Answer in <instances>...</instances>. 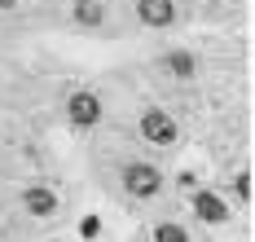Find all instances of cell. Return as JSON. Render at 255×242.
I'll return each instance as SVG.
<instances>
[{
	"label": "cell",
	"instance_id": "12",
	"mask_svg": "<svg viewBox=\"0 0 255 242\" xmlns=\"http://www.w3.org/2000/svg\"><path fill=\"white\" fill-rule=\"evenodd\" d=\"M13 4H18V0H0V9H13Z\"/></svg>",
	"mask_w": 255,
	"mask_h": 242
},
{
	"label": "cell",
	"instance_id": "9",
	"mask_svg": "<svg viewBox=\"0 0 255 242\" xmlns=\"http://www.w3.org/2000/svg\"><path fill=\"white\" fill-rule=\"evenodd\" d=\"M154 242H189V234L180 229L176 220H158L154 225Z\"/></svg>",
	"mask_w": 255,
	"mask_h": 242
},
{
	"label": "cell",
	"instance_id": "5",
	"mask_svg": "<svg viewBox=\"0 0 255 242\" xmlns=\"http://www.w3.org/2000/svg\"><path fill=\"white\" fill-rule=\"evenodd\" d=\"M136 13H141L145 27H172L176 22V0H141Z\"/></svg>",
	"mask_w": 255,
	"mask_h": 242
},
{
	"label": "cell",
	"instance_id": "11",
	"mask_svg": "<svg viewBox=\"0 0 255 242\" xmlns=\"http://www.w3.org/2000/svg\"><path fill=\"white\" fill-rule=\"evenodd\" d=\"M233 194H238L242 203H251V172H238V181H233Z\"/></svg>",
	"mask_w": 255,
	"mask_h": 242
},
{
	"label": "cell",
	"instance_id": "2",
	"mask_svg": "<svg viewBox=\"0 0 255 242\" xmlns=\"http://www.w3.org/2000/svg\"><path fill=\"white\" fill-rule=\"evenodd\" d=\"M141 136L145 141H154V145H176V136H180V123L167 115V110H145L141 115Z\"/></svg>",
	"mask_w": 255,
	"mask_h": 242
},
{
	"label": "cell",
	"instance_id": "10",
	"mask_svg": "<svg viewBox=\"0 0 255 242\" xmlns=\"http://www.w3.org/2000/svg\"><path fill=\"white\" fill-rule=\"evenodd\" d=\"M97 234H102V220H97V216H84V220H79V238H97Z\"/></svg>",
	"mask_w": 255,
	"mask_h": 242
},
{
	"label": "cell",
	"instance_id": "7",
	"mask_svg": "<svg viewBox=\"0 0 255 242\" xmlns=\"http://www.w3.org/2000/svg\"><path fill=\"white\" fill-rule=\"evenodd\" d=\"M75 22L79 27H102V18H106V4L102 0H75Z\"/></svg>",
	"mask_w": 255,
	"mask_h": 242
},
{
	"label": "cell",
	"instance_id": "8",
	"mask_svg": "<svg viewBox=\"0 0 255 242\" xmlns=\"http://www.w3.org/2000/svg\"><path fill=\"white\" fill-rule=\"evenodd\" d=\"M163 66H167L176 80H194V71H198V66H194V57L185 53V49H172V53L163 57Z\"/></svg>",
	"mask_w": 255,
	"mask_h": 242
},
{
	"label": "cell",
	"instance_id": "3",
	"mask_svg": "<svg viewBox=\"0 0 255 242\" xmlns=\"http://www.w3.org/2000/svg\"><path fill=\"white\" fill-rule=\"evenodd\" d=\"M66 115H71L75 128H93V123H102V97L79 88V93H71V102H66Z\"/></svg>",
	"mask_w": 255,
	"mask_h": 242
},
{
	"label": "cell",
	"instance_id": "4",
	"mask_svg": "<svg viewBox=\"0 0 255 242\" xmlns=\"http://www.w3.org/2000/svg\"><path fill=\"white\" fill-rule=\"evenodd\" d=\"M194 212H198L203 225H225V220H229L225 198H220V194H211V189H194Z\"/></svg>",
	"mask_w": 255,
	"mask_h": 242
},
{
	"label": "cell",
	"instance_id": "1",
	"mask_svg": "<svg viewBox=\"0 0 255 242\" xmlns=\"http://www.w3.org/2000/svg\"><path fill=\"white\" fill-rule=\"evenodd\" d=\"M124 189L132 198H154L163 189V172L154 163H128L124 167Z\"/></svg>",
	"mask_w": 255,
	"mask_h": 242
},
{
	"label": "cell",
	"instance_id": "6",
	"mask_svg": "<svg viewBox=\"0 0 255 242\" xmlns=\"http://www.w3.org/2000/svg\"><path fill=\"white\" fill-rule=\"evenodd\" d=\"M22 203H26V212H31V216H53V212H57V194H53L49 185H31L22 194Z\"/></svg>",
	"mask_w": 255,
	"mask_h": 242
}]
</instances>
